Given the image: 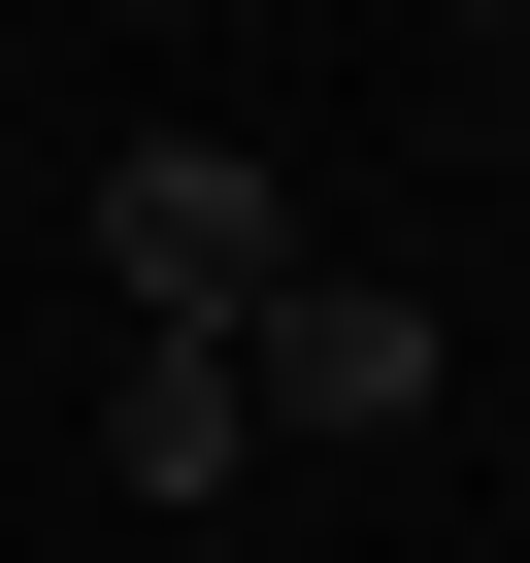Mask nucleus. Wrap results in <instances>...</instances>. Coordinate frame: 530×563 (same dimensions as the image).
<instances>
[{
    "mask_svg": "<svg viewBox=\"0 0 530 563\" xmlns=\"http://www.w3.org/2000/svg\"><path fill=\"white\" fill-rule=\"evenodd\" d=\"M100 299H133V332H265V299H299L265 133H133V166H100Z\"/></svg>",
    "mask_w": 530,
    "mask_h": 563,
    "instance_id": "obj_1",
    "label": "nucleus"
},
{
    "mask_svg": "<svg viewBox=\"0 0 530 563\" xmlns=\"http://www.w3.org/2000/svg\"><path fill=\"white\" fill-rule=\"evenodd\" d=\"M431 365H464V332H431V299H365V265H299V299L232 332V398H265V431H431Z\"/></svg>",
    "mask_w": 530,
    "mask_h": 563,
    "instance_id": "obj_2",
    "label": "nucleus"
},
{
    "mask_svg": "<svg viewBox=\"0 0 530 563\" xmlns=\"http://www.w3.org/2000/svg\"><path fill=\"white\" fill-rule=\"evenodd\" d=\"M232 431H265L232 332H133V365H100V497H232Z\"/></svg>",
    "mask_w": 530,
    "mask_h": 563,
    "instance_id": "obj_3",
    "label": "nucleus"
},
{
    "mask_svg": "<svg viewBox=\"0 0 530 563\" xmlns=\"http://www.w3.org/2000/svg\"><path fill=\"white\" fill-rule=\"evenodd\" d=\"M497 67H530V0H497Z\"/></svg>",
    "mask_w": 530,
    "mask_h": 563,
    "instance_id": "obj_4",
    "label": "nucleus"
}]
</instances>
